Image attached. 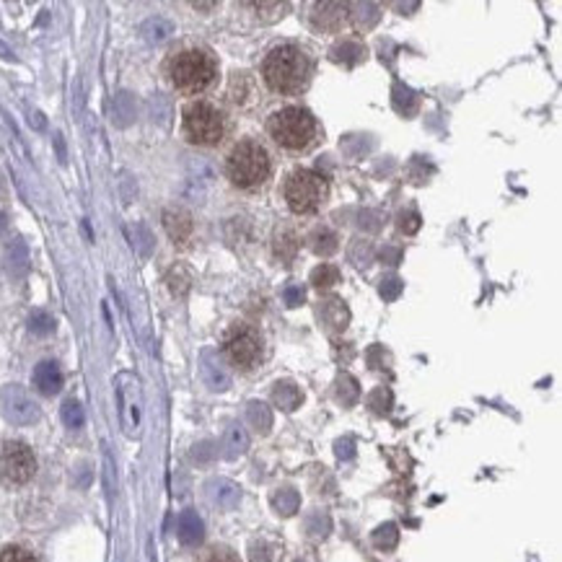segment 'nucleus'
<instances>
[{
	"label": "nucleus",
	"instance_id": "nucleus-1",
	"mask_svg": "<svg viewBox=\"0 0 562 562\" xmlns=\"http://www.w3.org/2000/svg\"><path fill=\"white\" fill-rule=\"evenodd\" d=\"M262 73L272 91L298 94L309 80V60L296 45H281L267 55Z\"/></svg>",
	"mask_w": 562,
	"mask_h": 562
},
{
	"label": "nucleus",
	"instance_id": "nucleus-2",
	"mask_svg": "<svg viewBox=\"0 0 562 562\" xmlns=\"http://www.w3.org/2000/svg\"><path fill=\"white\" fill-rule=\"evenodd\" d=\"M216 60L203 52V49H185L179 55H174L169 63V79L174 89L182 94H200L213 80H216Z\"/></svg>",
	"mask_w": 562,
	"mask_h": 562
},
{
	"label": "nucleus",
	"instance_id": "nucleus-3",
	"mask_svg": "<svg viewBox=\"0 0 562 562\" xmlns=\"http://www.w3.org/2000/svg\"><path fill=\"white\" fill-rule=\"evenodd\" d=\"M270 169H272L270 154L265 151V145L257 141L239 143L228 156V164H226L228 179L241 189H254L265 185Z\"/></svg>",
	"mask_w": 562,
	"mask_h": 562
},
{
	"label": "nucleus",
	"instance_id": "nucleus-4",
	"mask_svg": "<svg viewBox=\"0 0 562 562\" xmlns=\"http://www.w3.org/2000/svg\"><path fill=\"white\" fill-rule=\"evenodd\" d=\"M267 130H270L272 141L282 148L303 151L312 145L313 135H316V120L312 117V111L301 110V107H285L270 117Z\"/></svg>",
	"mask_w": 562,
	"mask_h": 562
},
{
	"label": "nucleus",
	"instance_id": "nucleus-5",
	"mask_svg": "<svg viewBox=\"0 0 562 562\" xmlns=\"http://www.w3.org/2000/svg\"><path fill=\"white\" fill-rule=\"evenodd\" d=\"M324 197H327V179L312 169H296L285 182L288 207L298 216L313 213L319 205L324 203Z\"/></svg>",
	"mask_w": 562,
	"mask_h": 562
},
{
	"label": "nucleus",
	"instance_id": "nucleus-6",
	"mask_svg": "<svg viewBox=\"0 0 562 562\" xmlns=\"http://www.w3.org/2000/svg\"><path fill=\"white\" fill-rule=\"evenodd\" d=\"M223 114L207 101H195L185 110V133L195 145H218L223 138Z\"/></svg>",
	"mask_w": 562,
	"mask_h": 562
},
{
	"label": "nucleus",
	"instance_id": "nucleus-7",
	"mask_svg": "<svg viewBox=\"0 0 562 562\" xmlns=\"http://www.w3.org/2000/svg\"><path fill=\"white\" fill-rule=\"evenodd\" d=\"M37 474V456L21 440H8L0 446V484L21 487Z\"/></svg>",
	"mask_w": 562,
	"mask_h": 562
},
{
	"label": "nucleus",
	"instance_id": "nucleus-8",
	"mask_svg": "<svg viewBox=\"0 0 562 562\" xmlns=\"http://www.w3.org/2000/svg\"><path fill=\"white\" fill-rule=\"evenodd\" d=\"M226 358L231 360V366L236 368L249 371L257 366V360L262 358V340L249 327L234 329L226 340Z\"/></svg>",
	"mask_w": 562,
	"mask_h": 562
},
{
	"label": "nucleus",
	"instance_id": "nucleus-9",
	"mask_svg": "<svg viewBox=\"0 0 562 562\" xmlns=\"http://www.w3.org/2000/svg\"><path fill=\"white\" fill-rule=\"evenodd\" d=\"M0 405L5 418L16 425H29L39 418V407L34 405V399L18 387H8V389L0 394Z\"/></svg>",
	"mask_w": 562,
	"mask_h": 562
},
{
	"label": "nucleus",
	"instance_id": "nucleus-10",
	"mask_svg": "<svg viewBox=\"0 0 562 562\" xmlns=\"http://www.w3.org/2000/svg\"><path fill=\"white\" fill-rule=\"evenodd\" d=\"M117 391H120L122 415H127V409L133 412L130 420H133V430H135V428H138V420H141V387H138V378L130 374H122L117 378Z\"/></svg>",
	"mask_w": 562,
	"mask_h": 562
},
{
	"label": "nucleus",
	"instance_id": "nucleus-11",
	"mask_svg": "<svg viewBox=\"0 0 562 562\" xmlns=\"http://www.w3.org/2000/svg\"><path fill=\"white\" fill-rule=\"evenodd\" d=\"M319 316H322V322H324V327L329 332H343L347 327V322H350V309L345 306L343 298L329 296L319 303Z\"/></svg>",
	"mask_w": 562,
	"mask_h": 562
},
{
	"label": "nucleus",
	"instance_id": "nucleus-12",
	"mask_svg": "<svg viewBox=\"0 0 562 562\" xmlns=\"http://www.w3.org/2000/svg\"><path fill=\"white\" fill-rule=\"evenodd\" d=\"M164 228L166 234L172 236L174 244L185 247L192 239V231H195V223H192V216L185 213V210H166L164 213Z\"/></svg>",
	"mask_w": 562,
	"mask_h": 562
},
{
	"label": "nucleus",
	"instance_id": "nucleus-13",
	"mask_svg": "<svg viewBox=\"0 0 562 562\" xmlns=\"http://www.w3.org/2000/svg\"><path fill=\"white\" fill-rule=\"evenodd\" d=\"M312 21L316 29L334 32V29H340V24L345 21L347 5H340V3H316V5H312Z\"/></svg>",
	"mask_w": 562,
	"mask_h": 562
},
{
	"label": "nucleus",
	"instance_id": "nucleus-14",
	"mask_svg": "<svg viewBox=\"0 0 562 562\" xmlns=\"http://www.w3.org/2000/svg\"><path fill=\"white\" fill-rule=\"evenodd\" d=\"M34 387L42 391V394H58L63 387V374H60V366L52 363V360H42L37 368H34Z\"/></svg>",
	"mask_w": 562,
	"mask_h": 562
},
{
	"label": "nucleus",
	"instance_id": "nucleus-15",
	"mask_svg": "<svg viewBox=\"0 0 562 562\" xmlns=\"http://www.w3.org/2000/svg\"><path fill=\"white\" fill-rule=\"evenodd\" d=\"M3 267L5 272L14 278V281H21L29 270V249L21 239H14L5 249V260H3Z\"/></svg>",
	"mask_w": 562,
	"mask_h": 562
},
{
	"label": "nucleus",
	"instance_id": "nucleus-16",
	"mask_svg": "<svg viewBox=\"0 0 562 562\" xmlns=\"http://www.w3.org/2000/svg\"><path fill=\"white\" fill-rule=\"evenodd\" d=\"M203 374L213 389H226V387L231 384V378H228V374H226L223 363H220L218 355H216V353H210V350H205L203 353Z\"/></svg>",
	"mask_w": 562,
	"mask_h": 562
},
{
	"label": "nucleus",
	"instance_id": "nucleus-17",
	"mask_svg": "<svg viewBox=\"0 0 562 562\" xmlns=\"http://www.w3.org/2000/svg\"><path fill=\"white\" fill-rule=\"evenodd\" d=\"M141 34L143 39H148V42H154V45H161V42H166L174 34V24L164 16H151L148 21H143L141 24Z\"/></svg>",
	"mask_w": 562,
	"mask_h": 562
},
{
	"label": "nucleus",
	"instance_id": "nucleus-18",
	"mask_svg": "<svg viewBox=\"0 0 562 562\" xmlns=\"http://www.w3.org/2000/svg\"><path fill=\"white\" fill-rule=\"evenodd\" d=\"M254 96H257V89H254V80H251L249 73H236L231 79V101L239 107H249Z\"/></svg>",
	"mask_w": 562,
	"mask_h": 562
},
{
	"label": "nucleus",
	"instance_id": "nucleus-19",
	"mask_svg": "<svg viewBox=\"0 0 562 562\" xmlns=\"http://www.w3.org/2000/svg\"><path fill=\"white\" fill-rule=\"evenodd\" d=\"M111 117H114V125L125 127L135 120V99L127 91H120V94L111 99Z\"/></svg>",
	"mask_w": 562,
	"mask_h": 562
},
{
	"label": "nucleus",
	"instance_id": "nucleus-20",
	"mask_svg": "<svg viewBox=\"0 0 562 562\" xmlns=\"http://www.w3.org/2000/svg\"><path fill=\"white\" fill-rule=\"evenodd\" d=\"M340 239H337V234L332 231V228H327V226H319V228H313V234L309 236V244H312V249L319 254V257H329V254H334L337 251V244Z\"/></svg>",
	"mask_w": 562,
	"mask_h": 562
},
{
	"label": "nucleus",
	"instance_id": "nucleus-21",
	"mask_svg": "<svg viewBox=\"0 0 562 562\" xmlns=\"http://www.w3.org/2000/svg\"><path fill=\"white\" fill-rule=\"evenodd\" d=\"M179 536H182L185 545H200V539H203V521L197 518V514L187 511V514L179 515Z\"/></svg>",
	"mask_w": 562,
	"mask_h": 562
},
{
	"label": "nucleus",
	"instance_id": "nucleus-22",
	"mask_svg": "<svg viewBox=\"0 0 562 562\" xmlns=\"http://www.w3.org/2000/svg\"><path fill=\"white\" fill-rule=\"evenodd\" d=\"M363 58H366V49L360 48L358 42H343L332 49V60L347 65V68H355Z\"/></svg>",
	"mask_w": 562,
	"mask_h": 562
},
{
	"label": "nucleus",
	"instance_id": "nucleus-23",
	"mask_svg": "<svg viewBox=\"0 0 562 562\" xmlns=\"http://www.w3.org/2000/svg\"><path fill=\"white\" fill-rule=\"evenodd\" d=\"M298 247H301V241H298V236L291 231V228H281L278 234H275V254L281 257V260H285V262H291L293 257H296Z\"/></svg>",
	"mask_w": 562,
	"mask_h": 562
},
{
	"label": "nucleus",
	"instance_id": "nucleus-24",
	"mask_svg": "<svg viewBox=\"0 0 562 562\" xmlns=\"http://www.w3.org/2000/svg\"><path fill=\"white\" fill-rule=\"evenodd\" d=\"M130 236H133V247H135V251H138L141 257H151V254H154L156 241H154V234L148 231L145 223H135V226L130 228Z\"/></svg>",
	"mask_w": 562,
	"mask_h": 562
},
{
	"label": "nucleus",
	"instance_id": "nucleus-25",
	"mask_svg": "<svg viewBox=\"0 0 562 562\" xmlns=\"http://www.w3.org/2000/svg\"><path fill=\"white\" fill-rule=\"evenodd\" d=\"M347 257H350V262L358 267V270H366V267L374 262V247H371V241L355 239V241L350 244Z\"/></svg>",
	"mask_w": 562,
	"mask_h": 562
},
{
	"label": "nucleus",
	"instance_id": "nucleus-26",
	"mask_svg": "<svg viewBox=\"0 0 562 562\" xmlns=\"http://www.w3.org/2000/svg\"><path fill=\"white\" fill-rule=\"evenodd\" d=\"M166 282H169V291H172L174 296H185L189 291V285H192V272L185 265H176L169 272Z\"/></svg>",
	"mask_w": 562,
	"mask_h": 562
},
{
	"label": "nucleus",
	"instance_id": "nucleus-27",
	"mask_svg": "<svg viewBox=\"0 0 562 562\" xmlns=\"http://www.w3.org/2000/svg\"><path fill=\"white\" fill-rule=\"evenodd\" d=\"M394 107L402 111V114H412V111L418 110V96L412 94V89L397 83V86H394Z\"/></svg>",
	"mask_w": 562,
	"mask_h": 562
},
{
	"label": "nucleus",
	"instance_id": "nucleus-28",
	"mask_svg": "<svg viewBox=\"0 0 562 562\" xmlns=\"http://www.w3.org/2000/svg\"><path fill=\"white\" fill-rule=\"evenodd\" d=\"M313 288H332L334 282H340V270L334 265H319L312 272Z\"/></svg>",
	"mask_w": 562,
	"mask_h": 562
},
{
	"label": "nucleus",
	"instance_id": "nucleus-29",
	"mask_svg": "<svg viewBox=\"0 0 562 562\" xmlns=\"http://www.w3.org/2000/svg\"><path fill=\"white\" fill-rule=\"evenodd\" d=\"M275 402H278L282 409H296V405L301 402V391H298L293 384H278V387H275Z\"/></svg>",
	"mask_w": 562,
	"mask_h": 562
},
{
	"label": "nucleus",
	"instance_id": "nucleus-30",
	"mask_svg": "<svg viewBox=\"0 0 562 562\" xmlns=\"http://www.w3.org/2000/svg\"><path fill=\"white\" fill-rule=\"evenodd\" d=\"M353 11H358V14H355V21H358L363 29H371L376 21H378V16H381V14H378L381 8H378L376 3H358V5H353Z\"/></svg>",
	"mask_w": 562,
	"mask_h": 562
},
{
	"label": "nucleus",
	"instance_id": "nucleus-31",
	"mask_svg": "<svg viewBox=\"0 0 562 562\" xmlns=\"http://www.w3.org/2000/svg\"><path fill=\"white\" fill-rule=\"evenodd\" d=\"M0 562H37L32 549L21 545H8L0 549Z\"/></svg>",
	"mask_w": 562,
	"mask_h": 562
},
{
	"label": "nucleus",
	"instance_id": "nucleus-32",
	"mask_svg": "<svg viewBox=\"0 0 562 562\" xmlns=\"http://www.w3.org/2000/svg\"><path fill=\"white\" fill-rule=\"evenodd\" d=\"M251 8L254 11H260L262 14V21H278V18L282 16V11H288V5L285 3H251Z\"/></svg>",
	"mask_w": 562,
	"mask_h": 562
},
{
	"label": "nucleus",
	"instance_id": "nucleus-33",
	"mask_svg": "<svg viewBox=\"0 0 562 562\" xmlns=\"http://www.w3.org/2000/svg\"><path fill=\"white\" fill-rule=\"evenodd\" d=\"M29 329H32L34 334H49L55 329V319L45 312H34L29 316Z\"/></svg>",
	"mask_w": 562,
	"mask_h": 562
},
{
	"label": "nucleus",
	"instance_id": "nucleus-34",
	"mask_svg": "<svg viewBox=\"0 0 562 562\" xmlns=\"http://www.w3.org/2000/svg\"><path fill=\"white\" fill-rule=\"evenodd\" d=\"M63 420H65V425H68V428H73V430L83 425V420H86V418H83V409H80L79 402H65V405H63Z\"/></svg>",
	"mask_w": 562,
	"mask_h": 562
},
{
	"label": "nucleus",
	"instance_id": "nucleus-35",
	"mask_svg": "<svg viewBox=\"0 0 562 562\" xmlns=\"http://www.w3.org/2000/svg\"><path fill=\"white\" fill-rule=\"evenodd\" d=\"M402 291H405V282L399 281V278H387V281H381V288H378V293H381L384 301H397V298L402 296Z\"/></svg>",
	"mask_w": 562,
	"mask_h": 562
},
{
	"label": "nucleus",
	"instance_id": "nucleus-36",
	"mask_svg": "<svg viewBox=\"0 0 562 562\" xmlns=\"http://www.w3.org/2000/svg\"><path fill=\"white\" fill-rule=\"evenodd\" d=\"M358 223L363 231H371V234H376V231H381V228H384V216H381V213H376V210H363V213H360Z\"/></svg>",
	"mask_w": 562,
	"mask_h": 562
},
{
	"label": "nucleus",
	"instance_id": "nucleus-37",
	"mask_svg": "<svg viewBox=\"0 0 562 562\" xmlns=\"http://www.w3.org/2000/svg\"><path fill=\"white\" fill-rule=\"evenodd\" d=\"M249 420L257 430H267V428H270V422H272V418H270V409H267L265 405H251Z\"/></svg>",
	"mask_w": 562,
	"mask_h": 562
},
{
	"label": "nucleus",
	"instance_id": "nucleus-38",
	"mask_svg": "<svg viewBox=\"0 0 562 562\" xmlns=\"http://www.w3.org/2000/svg\"><path fill=\"white\" fill-rule=\"evenodd\" d=\"M399 231L402 234H415L418 228H420V213H415V210H407V213H399Z\"/></svg>",
	"mask_w": 562,
	"mask_h": 562
},
{
	"label": "nucleus",
	"instance_id": "nucleus-39",
	"mask_svg": "<svg viewBox=\"0 0 562 562\" xmlns=\"http://www.w3.org/2000/svg\"><path fill=\"white\" fill-rule=\"evenodd\" d=\"M203 562H241V560H239V555L231 552L228 546H216V549H210V552L205 555Z\"/></svg>",
	"mask_w": 562,
	"mask_h": 562
},
{
	"label": "nucleus",
	"instance_id": "nucleus-40",
	"mask_svg": "<svg viewBox=\"0 0 562 562\" xmlns=\"http://www.w3.org/2000/svg\"><path fill=\"white\" fill-rule=\"evenodd\" d=\"M275 505L281 508V514H285V515L293 514L298 505L296 493H291V490H282V493H278V495H275Z\"/></svg>",
	"mask_w": 562,
	"mask_h": 562
},
{
	"label": "nucleus",
	"instance_id": "nucleus-41",
	"mask_svg": "<svg viewBox=\"0 0 562 562\" xmlns=\"http://www.w3.org/2000/svg\"><path fill=\"white\" fill-rule=\"evenodd\" d=\"M355 397H358V387H355V381H353L350 376H343V378H340V399L350 405Z\"/></svg>",
	"mask_w": 562,
	"mask_h": 562
},
{
	"label": "nucleus",
	"instance_id": "nucleus-42",
	"mask_svg": "<svg viewBox=\"0 0 562 562\" xmlns=\"http://www.w3.org/2000/svg\"><path fill=\"white\" fill-rule=\"evenodd\" d=\"M228 446H231V456H236V453H241L244 449H247V436L239 430V428H234L231 433H228Z\"/></svg>",
	"mask_w": 562,
	"mask_h": 562
},
{
	"label": "nucleus",
	"instance_id": "nucleus-43",
	"mask_svg": "<svg viewBox=\"0 0 562 562\" xmlns=\"http://www.w3.org/2000/svg\"><path fill=\"white\" fill-rule=\"evenodd\" d=\"M282 298H285L288 306H301L306 296H303V288H301V285H288V288L282 291Z\"/></svg>",
	"mask_w": 562,
	"mask_h": 562
},
{
	"label": "nucleus",
	"instance_id": "nucleus-44",
	"mask_svg": "<svg viewBox=\"0 0 562 562\" xmlns=\"http://www.w3.org/2000/svg\"><path fill=\"white\" fill-rule=\"evenodd\" d=\"M405 260V251L397 249V247H384L381 249V262L384 265H399Z\"/></svg>",
	"mask_w": 562,
	"mask_h": 562
},
{
	"label": "nucleus",
	"instance_id": "nucleus-45",
	"mask_svg": "<svg viewBox=\"0 0 562 562\" xmlns=\"http://www.w3.org/2000/svg\"><path fill=\"white\" fill-rule=\"evenodd\" d=\"M397 542V531L394 526H384V529L376 534V545L378 546H394Z\"/></svg>",
	"mask_w": 562,
	"mask_h": 562
},
{
	"label": "nucleus",
	"instance_id": "nucleus-46",
	"mask_svg": "<svg viewBox=\"0 0 562 562\" xmlns=\"http://www.w3.org/2000/svg\"><path fill=\"white\" fill-rule=\"evenodd\" d=\"M3 228H5V216L0 213V234H3Z\"/></svg>",
	"mask_w": 562,
	"mask_h": 562
}]
</instances>
